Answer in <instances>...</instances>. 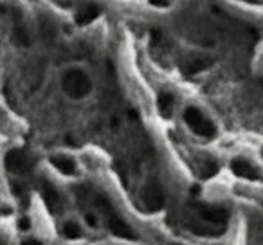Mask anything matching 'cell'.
Instances as JSON below:
<instances>
[{"label":"cell","mask_w":263,"mask_h":245,"mask_svg":"<svg viewBox=\"0 0 263 245\" xmlns=\"http://www.w3.org/2000/svg\"><path fill=\"white\" fill-rule=\"evenodd\" d=\"M31 162L29 155L25 153L20 148H15V150H9L7 155H5V168L11 171V173H16V175H24L31 170Z\"/></svg>","instance_id":"5b68a950"},{"label":"cell","mask_w":263,"mask_h":245,"mask_svg":"<svg viewBox=\"0 0 263 245\" xmlns=\"http://www.w3.org/2000/svg\"><path fill=\"white\" fill-rule=\"evenodd\" d=\"M216 171H218V164H216V162H213V160H208V162H204V164H202L200 177H202V179H209V177L216 175Z\"/></svg>","instance_id":"9a60e30c"},{"label":"cell","mask_w":263,"mask_h":245,"mask_svg":"<svg viewBox=\"0 0 263 245\" xmlns=\"http://www.w3.org/2000/svg\"><path fill=\"white\" fill-rule=\"evenodd\" d=\"M173 106H175V98L169 92H162L157 98V110L162 115L164 119H169L173 114Z\"/></svg>","instance_id":"4fadbf2b"},{"label":"cell","mask_w":263,"mask_h":245,"mask_svg":"<svg viewBox=\"0 0 263 245\" xmlns=\"http://www.w3.org/2000/svg\"><path fill=\"white\" fill-rule=\"evenodd\" d=\"M101 15V7L94 2H89V4L81 5L78 13H76V24L80 25H87L90 22H94L98 16Z\"/></svg>","instance_id":"9c48e42d"},{"label":"cell","mask_w":263,"mask_h":245,"mask_svg":"<svg viewBox=\"0 0 263 245\" xmlns=\"http://www.w3.org/2000/svg\"><path fill=\"white\" fill-rule=\"evenodd\" d=\"M141 200H143L144 209L150 213L159 211L164 204V195H162V188L155 179H150L141 190Z\"/></svg>","instance_id":"277c9868"},{"label":"cell","mask_w":263,"mask_h":245,"mask_svg":"<svg viewBox=\"0 0 263 245\" xmlns=\"http://www.w3.org/2000/svg\"><path fill=\"white\" fill-rule=\"evenodd\" d=\"M61 233H63L65 238H69V240H76V238H81V235H83V231H81V227L76 222L72 220H67L63 225H61Z\"/></svg>","instance_id":"5bb4252c"},{"label":"cell","mask_w":263,"mask_h":245,"mask_svg":"<svg viewBox=\"0 0 263 245\" xmlns=\"http://www.w3.org/2000/svg\"><path fill=\"white\" fill-rule=\"evenodd\" d=\"M211 65H213V58H211V56L195 54L186 61L184 72H186V74H199V72H202V70H208Z\"/></svg>","instance_id":"52a82bcc"},{"label":"cell","mask_w":263,"mask_h":245,"mask_svg":"<svg viewBox=\"0 0 263 245\" xmlns=\"http://www.w3.org/2000/svg\"><path fill=\"white\" fill-rule=\"evenodd\" d=\"M42 196H44V202H45V205L49 207V211H53V213L61 211L60 195H58V191H56L49 182H44V186H42Z\"/></svg>","instance_id":"30bf717a"},{"label":"cell","mask_w":263,"mask_h":245,"mask_svg":"<svg viewBox=\"0 0 263 245\" xmlns=\"http://www.w3.org/2000/svg\"><path fill=\"white\" fill-rule=\"evenodd\" d=\"M184 123L189 126V130L195 135L204 137V139H213L216 135V126L213 125V121L208 119L197 106H188L184 110Z\"/></svg>","instance_id":"7a4b0ae2"},{"label":"cell","mask_w":263,"mask_h":245,"mask_svg":"<svg viewBox=\"0 0 263 245\" xmlns=\"http://www.w3.org/2000/svg\"><path fill=\"white\" fill-rule=\"evenodd\" d=\"M197 213L204 222L211 225H225L229 218V213L222 207H214V205H197Z\"/></svg>","instance_id":"8992f818"},{"label":"cell","mask_w":263,"mask_h":245,"mask_svg":"<svg viewBox=\"0 0 263 245\" xmlns=\"http://www.w3.org/2000/svg\"><path fill=\"white\" fill-rule=\"evenodd\" d=\"M231 170H233L234 175L242 177V179H249V180H256L258 179V173L254 170L253 166L249 164L245 159H234L231 162Z\"/></svg>","instance_id":"7c38bea8"},{"label":"cell","mask_w":263,"mask_h":245,"mask_svg":"<svg viewBox=\"0 0 263 245\" xmlns=\"http://www.w3.org/2000/svg\"><path fill=\"white\" fill-rule=\"evenodd\" d=\"M148 2L154 5V7H168L171 0H148Z\"/></svg>","instance_id":"e0dca14e"},{"label":"cell","mask_w":263,"mask_h":245,"mask_svg":"<svg viewBox=\"0 0 263 245\" xmlns=\"http://www.w3.org/2000/svg\"><path fill=\"white\" fill-rule=\"evenodd\" d=\"M51 164L60 171L61 175L72 177L76 175V160L69 155H53L51 157Z\"/></svg>","instance_id":"8fae6325"},{"label":"cell","mask_w":263,"mask_h":245,"mask_svg":"<svg viewBox=\"0 0 263 245\" xmlns=\"http://www.w3.org/2000/svg\"><path fill=\"white\" fill-rule=\"evenodd\" d=\"M61 90L69 99L80 101L89 98L92 92V80L81 67H69L61 74Z\"/></svg>","instance_id":"6da1fadb"},{"label":"cell","mask_w":263,"mask_h":245,"mask_svg":"<svg viewBox=\"0 0 263 245\" xmlns=\"http://www.w3.org/2000/svg\"><path fill=\"white\" fill-rule=\"evenodd\" d=\"M98 205H100L101 209H105L106 213V225H108V229L112 231V235L119 236V238H124V240H135L137 236L132 229H130V225L126 222H123L119 216L115 215L114 211L110 209V204L105 200L103 196H98Z\"/></svg>","instance_id":"3957f363"},{"label":"cell","mask_w":263,"mask_h":245,"mask_svg":"<svg viewBox=\"0 0 263 245\" xmlns=\"http://www.w3.org/2000/svg\"><path fill=\"white\" fill-rule=\"evenodd\" d=\"M13 42L18 47H29L31 45V35L20 15H16V18H13Z\"/></svg>","instance_id":"ba28073f"},{"label":"cell","mask_w":263,"mask_h":245,"mask_svg":"<svg viewBox=\"0 0 263 245\" xmlns=\"http://www.w3.org/2000/svg\"><path fill=\"white\" fill-rule=\"evenodd\" d=\"M20 245H42V242L35 240V238H25V240H22Z\"/></svg>","instance_id":"ac0fdd59"},{"label":"cell","mask_w":263,"mask_h":245,"mask_svg":"<svg viewBox=\"0 0 263 245\" xmlns=\"http://www.w3.org/2000/svg\"><path fill=\"white\" fill-rule=\"evenodd\" d=\"M18 227H20V231H29L31 229V220L27 218V216H24V218L18 220Z\"/></svg>","instance_id":"2e32d148"},{"label":"cell","mask_w":263,"mask_h":245,"mask_svg":"<svg viewBox=\"0 0 263 245\" xmlns=\"http://www.w3.org/2000/svg\"><path fill=\"white\" fill-rule=\"evenodd\" d=\"M262 159H263V151H262Z\"/></svg>","instance_id":"44dd1931"},{"label":"cell","mask_w":263,"mask_h":245,"mask_svg":"<svg viewBox=\"0 0 263 245\" xmlns=\"http://www.w3.org/2000/svg\"><path fill=\"white\" fill-rule=\"evenodd\" d=\"M85 222H87L90 227H96V225H98V222H96V218L92 215H85Z\"/></svg>","instance_id":"d6986e66"},{"label":"cell","mask_w":263,"mask_h":245,"mask_svg":"<svg viewBox=\"0 0 263 245\" xmlns=\"http://www.w3.org/2000/svg\"><path fill=\"white\" fill-rule=\"evenodd\" d=\"M243 2H249V4H262L263 0H243Z\"/></svg>","instance_id":"ffe728a7"}]
</instances>
